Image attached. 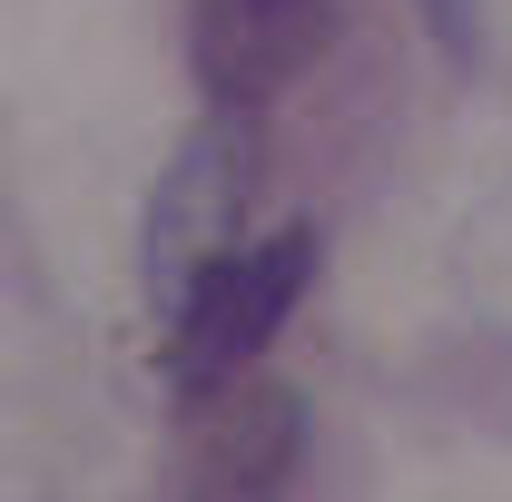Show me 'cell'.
Returning a JSON list of instances; mask_svg holds the SVG:
<instances>
[{
  "label": "cell",
  "instance_id": "3957f363",
  "mask_svg": "<svg viewBox=\"0 0 512 502\" xmlns=\"http://www.w3.org/2000/svg\"><path fill=\"white\" fill-rule=\"evenodd\" d=\"M345 0H197V79L217 109H266L335 40Z\"/></svg>",
  "mask_w": 512,
  "mask_h": 502
},
{
  "label": "cell",
  "instance_id": "277c9868",
  "mask_svg": "<svg viewBox=\"0 0 512 502\" xmlns=\"http://www.w3.org/2000/svg\"><path fill=\"white\" fill-rule=\"evenodd\" d=\"M296 443H306V414L286 384L266 375L217 384L188 443V502H276L296 473Z\"/></svg>",
  "mask_w": 512,
  "mask_h": 502
},
{
  "label": "cell",
  "instance_id": "5b68a950",
  "mask_svg": "<svg viewBox=\"0 0 512 502\" xmlns=\"http://www.w3.org/2000/svg\"><path fill=\"white\" fill-rule=\"evenodd\" d=\"M414 10H424V20H434V40H444L453 60H463V50H473V0H414Z\"/></svg>",
  "mask_w": 512,
  "mask_h": 502
},
{
  "label": "cell",
  "instance_id": "6da1fadb",
  "mask_svg": "<svg viewBox=\"0 0 512 502\" xmlns=\"http://www.w3.org/2000/svg\"><path fill=\"white\" fill-rule=\"evenodd\" d=\"M256 168H266V158H256V109H217L207 128L178 138V158L158 168V197H148V237H138L158 315H178L217 256L247 247Z\"/></svg>",
  "mask_w": 512,
  "mask_h": 502
},
{
  "label": "cell",
  "instance_id": "7a4b0ae2",
  "mask_svg": "<svg viewBox=\"0 0 512 502\" xmlns=\"http://www.w3.org/2000/svg\"><path fill=\"white\" fill-rule=\"evenodd\" d=\"M306 276H316V237H306V227H276V237H247L237 256H217V266L197 276V296L168 315V375H178V394L207 404L217 384L256 375V355H266L276 325L296 315Z\"/></svg>",
  "mask_w": 512,
  "mask_h": 502
}]
</instances>
